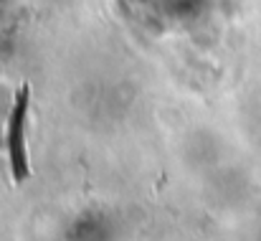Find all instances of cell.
<instances>
[{"instance_id":"cell-1","label":"cell","mask_w":261,"mask_h":241,"mask_svg":"<svg viewBox=\"0 0 261 241\" xmlns=\"http://www.w3.org/2000/svg\"><path fill=\"white\" fill-rule=\"evenodd\" d=\"M28 104H31V84H20L5 122V148H8V160L13 180L20 185L31 178V160H28V148H25V125H28Z\"/></svg>"}]
</instances>
